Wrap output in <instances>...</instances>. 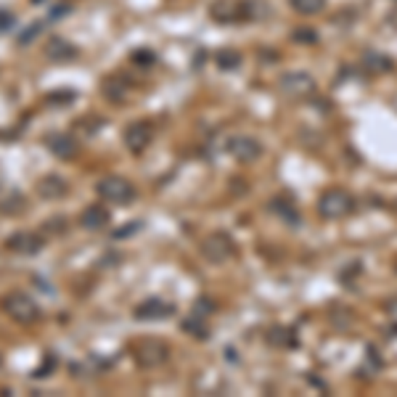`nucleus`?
<instances>
[{"label":"nucleus","mask_w":397,"mask_h":397,"mask_svg":"<svg viewBox=\"0 0 397 397\" xmlns=\"http://www.w3.org/2000/svg\"><path fill=\"white\" fill-rule=\"evenodd\" d=\"M64 11H66V6H56V9L51 11V19H61L64 16Z\"/></svg>","instance_id":"nucleus-23"},{"label":"nucleus","mask_w":397,"mask_h":397,"mask_svg":"<svg viewBox=\"0 0 397 397\" xmlns=\"http://www.w3.org/2000/svg\"><path fill=\"white\" fill-rule=\"evenodd\" d=\"M109 210L101 207V204H88L80 215V225H83L85 231H103L106 225H109Z\"/></svg>","instance_id":"nucleus-13"},{"label":"nucleus","mask_w":397,"mask_h":397,"mask_svg":"<svg viewBox=\"0 0 397 397\" xmlns=\"http://www.w3.org/2000/svg\"><path fill=\"white\" fill-rule=\"evenodd\" d=\"M66 194H69V185L61 175H43L37 180V196H43L48 202L64 199Z\"/></svg>","instance_id":"nucleus-12"},{"label":"nucleus","mask_w":397,"mask_h":397,"mask_svg":"<svg viewBox=\"0 0 397 397\" xmlns=\"http://www.w3.org/2000/svg\"><path fill=\"white\" fill-rule=\"evenodd\" d=\"M101 91L111 103H122L125 101V96H128V88H125L122 80H117V77H106L101 85Z\"/></svg>","instance_id":"nucleus-16"},{"label":"nucleus","mask_w":397,"mask_h":397,"mask_svg":"<svg viewBox=\"0 0 397 397\" xmlns=\"http://www.w3.org/2000/svg\"><path fill=\"white\" fill-rule=\"evenodd\" d=\"M387 313H389V318H392V321H395V324H397V297H395V299H392V302H389V305H387Z\"/></svg>","instance_id":"nucleus-22"},{"label":"nucleus","mask_w":397,"mask_h":397,"mask_svg":"<svg viewBox=\"0 0 397 397\" xmlns=\"http://www.w3.org/2000/svg\"><path fill=\"white\" fill-rule=\"evenodd\" d=\"M202 257L220 265V262H228L231 257H236V244L228 233H210L207 239L202 241Z\"/></svg>","instance_id":"nucleus-6"},{"label":"nucleus","mask_w":397,"mask_h":397,"mask_svg":"<svg viewBox=\"0 0 397 397\" xmlns=\"http://www.w3.org/2000/svg\"><path fill=\"white\" fill-rule=\"evenodd\" d=\"M151 138H154V133H151V125L148 122H130L128 128H125V146H128L130 154H135V157H140L143 151L148 148V143H151Z\"/></svg>","instance_id":"nucleus-8"},{"label":"nucleus","mask_w":397,"mask_h":397,"mask_svg":"<svg viewBox=\"0 0 397 397\" xmlns=\"http://www.w3.org/2000/svg\"><path fill=\"white\" fill-rule=\"evenodd\" d=\"M355 210V196L344 188H329L321 199H318V212L324 220H342Z\"/></svg>","instance_id":"nucleus-2"},{"label":"nucleus","mask_w":397,"mask_h":397,"mask_svg":"<svg viewBox=\"0 0 397 397\" xmlns=\"http://www.w3.org/2000/svg\"><path fill=\"white\" fill-rule=\"evenodd\" d=\"M133 61H138V64H151V61H154V53H151V51H135V53H133Z\"/></svg>","instance_id":"nucleus-20"},{"label":"nucleus","mask_w":397,"mask_h":397,"mask_svg":"<svg viewBox=\"0 0 397 397\" xmlns=\"http://www.w3.org/2000/svg\"><path fill=\"white\" fill-rule=\"evenodd\" d=\"M46 146H48V151H51L53 157L66 159V162L77 157V151H80L77 140H74L72 135H64V133H53V135H48Z\"/></svg>","instance_id":"nucleus-10"},{"label":"nucleus","mask_w":397,"mask_h":397,"mask_svg":"<svg viewBox=\"0 0 397 397\" xmlns=\"http://www.w3.org/2000/svg\"><path fill=\"white\" fill-rule=\"evenodd\" d=\"M210 14H212V19L217 21V24H228V21H236V19H241V3L239 0H215L212 9H210Z\"/></svg>","instance_id":"nucleus-14"},{"label":"nucleus","mask_w":397,"mask_h":397,"mask_svg":"<svg viewBox=\"0 0 397 397\" xmlns=\"http://www.w3.org/2000/svg\"><path fill=\"white\" fill-rule=\"evenodd\" d=\"M289 3L302 16H315V14H321L326 9V0H289Z\"/></svg>","instance_id":"nucleus-17"},{"label":"nucleus","mask_w":397,"mask_h":397,"mask_svg":"<svg viewBox=\"0 0 397 397\" xmlns=\"http://www.w3.org/2000/svg\"><path fill=\"white\" fill-rule=\"evenodd\" d=\"M215 61H217L220 69H236L241 64V56L236 51H220V53L215 56Z\"/></svg>","instance_id":"nucleus-18"},{"label":"nucleus","mask_w":397,"mask_h":397,"mask_svg":"<svg viewBox=\"0 0 397 397\" xmlns=\"http://www.w3.org/2000/svg\"><path fill=\"white\" fill-rule=\"evenodd\" d=\"M46 56L51 61H72L77 56V48L72 43H66L64 37H51L46 43Z\"/></svg>","instance_id":"nucleus-15"},{"label":"nucleus","mask_w":397,"mask_h":397,"mask_svg":"<svg viewBox=\"0 0 397 397\" xmlns=\"http://www.w3.org/2000/svg\"><path fill=\"white\" fill-rule=\"evenodd\" d=\"M183 329H185V331H191L194 336H199V339H207V336H210V331H207V326H204L202 321H199V318H188V321L183 324Z\"/></svg>","instance_id":"nucleus-19"},{"label":"nucleus","mask_w":397,"mask_h":397,"mask_svg":"<svg viewBox=\"0 0 397 397\" xmlns=\"http://www.w3.org/2000/svg\"><path fill=\"white\" fill-rule=\"evenodd\" d=\"M278 91L284 93L287 98H292V101H307V98H313L315 96L318 85H315L313 74L287 72V74H281V80H278Z\"/></svg>","instance_id":"nucleus-3"},{"label":"nucleus","mask_w":397,"mask_h":397,"mask_svg":"<svg viewBox=\"0 0 397 397\" xmlns=\"http://www.w3.org/2000/svg\"><path fill=\"white\" fill-rule=\"evenodd\" d=\"M32 3H40V0H32Z\"/></svg>","instance_id":"nucleus-24"},{"label":"nucleus","mask_w":397,"mask_h":397,"mask_svg":"<svg viewBox=\"0 0 397 397\" xmlns=\"http://www.w3.org/2000/svg\"><path fill=\"white\" fill-rule=\"evenodd\" d=\"M133 358L140 368H159L170 361V347L162 339H138L133 344Z\"/></svg>","instance_id":"nucleus-4"},{"label":"nucleus","mask_w":397,"mask_h":397,"mask_svg":"<svg viewBox=\"0 0 397 397\" xmlns=\"http://www.w3.org/2000/svg\"><path fill=\"white\" fill-rule=\"evenodd\" d=\"M0 310L9 315L14 324L19 326H32L40 321V305H37L32 297L21 294V292H11V294L3 297L0 302Z\"/></svg>","instance_id":"nucleus-1"},{"label":"nucleus","mask_w":397,"mask_h":397,"mask_svg":"<svg viewBox=\"0 0 397 397\" xmlns=\"http://www.w3.org/2000/svg\"><path fill=\"white\" fill-rule=\"evenodd\" d=\"M172 313H175V307L170 305V302H165V299H146V302L138 305L135 318L138 321H165Z\"/></svg>","instance_id":"nucleus-11"},{"label":"nucleus","mask_w":397,"mask_h":397,"mask_svg":"<svg viewBox=\"0 0 397 397\" xmlns=\"http://www.w3.org/2000/svg\"><path fill=\"white\" fill-rule=\"evenodd\" d=\"M14 24V16H11L9 11L6 9H0V32H6V29Z\"/></svg>","instance_id":"nucleus-21"},{"label":"nucleus","mask_w":397,"mask_h":397,"mask_svg":"<svg viewBox=\"0 0 397 397\" xmlns=\"http://www.w3.org/2000/svg\"><path fill=\"white\" fill-rule=\"evenodd\" d=\"M46 247V239L35 231H19L14 233L9 241H6V249L14 252V254H37V252Z\"/></svg>","instance_id":"nucleus-9"},{"label":"nucleus","mask_w":397,"mask_h":397,"mask_svg":"<svg viewBox=\"0 0 397 397\" xmlns=\"http://www.w3.org/2000/svg\"><path fill=\"white\" fill-rule=\"evenodd\" d=\"M228 154L241 165H252V162H257L262 157V143L257 138H252V135H236L228 143Z\"/></svg>","instance_id":"nucleus-7"},{"label":"nucleus","mask_w":397,"mask_h":397,"mask_svg":"<svg viewBox=\"0 0 397 397\" xmlns=\"http://www.w3.org/2000/svg\"><path fill=\"white\" fill-rule=\"evenodd\" d=\"M96 194L109 204H130L135 199V185L130 183L128 177L109 175V177H101L96 183Z\"/></svg>","instance_id":"nucleus-5"}]
</instances>
